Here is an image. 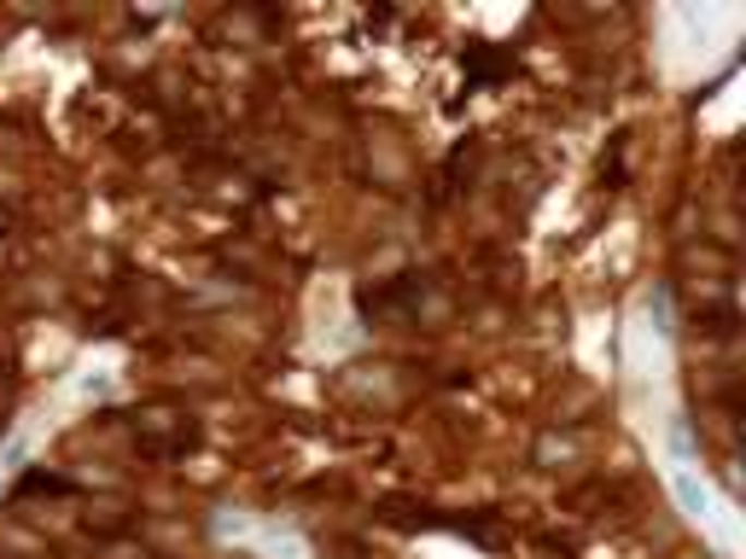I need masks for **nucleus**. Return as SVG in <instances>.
Returning a JSON list of instances; mask_svg holds the SVG:
<instances>
[]
</instances>
